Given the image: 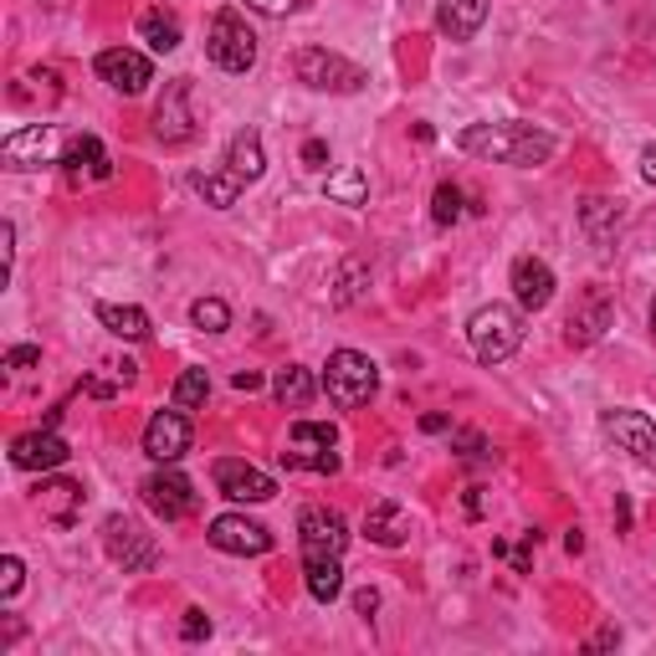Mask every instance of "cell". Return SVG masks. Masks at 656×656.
<instances>
[{"label": "cell", "instance_id": "cell-1", "mask_svg": "<svg viewBox=\"0 0 656 656\" xmlns=\"http://www.w3.org/2000/svg\"><path fill=\"white\" fill-rule=\"evenodd\" d=\"M456 149L487 164H513V170H534L554 154V134L534 123H472L456 134Z\"/></svg>", "mask_w": 656, "mask_h": 656}, {"label": "cell", "instance_id": "cell-2", "mask_svg": "<svg viewBox=\"0 0 656 656\" xmlns=\"http://www.w3.org/2000/svg\"><path fill=\"white\" fill-rule=\"evenodd\" d=\"M323 390H329V401H334L339 411L370 405L380 390V364L370 360V354H360V349H339V354H329V364H323Z\"/></svg>", "mask_w": 656, "mask_h": 656}, {"label": "cell", "instance_id": "cell-3", "mask_svg": "<svg viewBox=\"0 0 656 656\" xmlns=\"http://www.w3.org/2000/svg\"><path fill=\"white\" fill-rule=\"evenodd\" d=\"M467 339H472V354L483 364H503L523 344V319L508 303H487V309H477L467 319Z\"/></svg>", "mask_w": 656, "mask_h": 656}, {"label": "cell", "instance_id": "cell-4", "mask_svg": "<svg viewBox=\"0 0 656 656\" xmlns=\"http://www.w3.org/2000/svg\"><path fill=\"white\" fill-rule=\"evenodd\" d=\"M293 72L313 93H360L364 82H370V72H364L360 62H349V57L329 52V47H303V52L293 57Z\"/></svg>", "mask_w": 656, "mask_h": 656}, {"label": "cell", "instance_id": "cell-5", "mask_svg": "<svg viewBox=\"0 0 656 656\" xmlns=\"http://www.w3.org/2000/svg\"><path fill=\"white\" fill-rule=\"evenodd\" d=\"M103 549L123 575H144V569L160 564V544H154V534H149L139 518H129V513H113V518L103 523Z\"/></svg>", "mask_w": 656, "mask_h": 656}, {"label": "cell", "instance_id": "cell-6", "mask_svg": "<svg viewBox=\"0 0 656 656\" xmlns=\"http://www.w3.org/2000/svg\"><path fill=\"white\" fill-rule=\"evenodd\" d=\"M205 57L221 72H252L256 62V37L236 11H215L211 31H205Z\"/></svg>", "mask_w": 656, "mask_h": 656}, {"label": "cell", "instance_id": "cell-7", "mask_svg": "<svg viewBox=\"0 0 656 656\" xmlns=\"http://www.w3.org/2000/svg\"><path fill=\"white\" fill-rule=\"evenodd\" d=\"M339 431L329 421H297L287 431V452L282 467H303V472H339Z\"/></svg>", "mask_w": 656, "mask_h": 656}, {"label": "cell", "instance_id": "cell-8", "mask_svg": "<svg viewBox=\"0 0 656 656\" xmlns=\"http://www.w3.org/2000/svg\"><path fill=\"white\" fill-rule=\"evenodd\" d=\"M297 544H303V564L309 559H339L349 549V523L339 508H303L297 513Z\"/></svg>", "mask_w": 656, "mask_h": 656}, {"label": "cell", "instance_id": "cell-9", "mask_svg": "<svg viewBox=\"0 0 656 656\" xmlns=\"http://www.w3.org/2000/svg\"><path fill=\"white\" fill-rule=\"evenodd\" d=\"M205 538H211L221 554H236V559H256V554L272 549V528L268 523H256V518H246V513H221Z\"/></svg>", "mask_w": 656, "mask_h": 656}, {"label": "cell", "instance_id": "cell-10", "mask_svg": "<svg viewBox=\"0 0 656 656\" xmlns=\"http://www.w3.org/2000/svg\"><path fill=\"white\" fill-rule=\"evenodd\" d=\"M144 503H149V513H160L164 523H180V518H190V513L201 508V493H195L190 477H180L174 467H164L144 483Z\"/></svg>", "mask_w": 656, "mask_h": 656}, {"label": "cell", "instance_id": "cell-11", "mask_svg": "<svg viewBox=\"0 0 656 656\" xmlns=\"http://www.w3.org/2000/svg\"><path fill=\"white\" fill-rule=\"evenodd\" d=\"M98 78H103L113 93L139 98L149 82H154V68H149V57L134 52V47H108V52H98Z\"/></svg>", "mask_w": 656, "mask_h": 656}, {"label": "cell", "instance_id": "cell-12", "mask_svg": "<svg viewBox=\"0 0 656 656\" xmlns=\"http://www.w3.org/2000/svg\"><path fill=\"white\" fill-rule=\"evenodd\" d=\"M211 477L231 503H268V497H277V483H272L268 472L252 467V462H236V456H221L211 467Z\"/></svg>", "mask_w": 656, "mask_h": 656}, {"label": "cell", "instance_id": "cell-13", "mask_svg": "<svg viewBox=\"0 0 656 656\" xmlns=\"http://www.w3.org/2000/svg\"><path fill=\"white\" fill-rule=\"evenodd\" d=\"M601 431L620 446V452H630L636 462L656 467V426L646 421L642 411H605L601 415Z\"/></svg>", "mask_w": 656, "mask_h": 656}, {"label": "cell", "instance_id": "cell-14", "mask_svg": "<svg viewBox=\"0 0 656 656\" xmlns=\"http://www.w3.org/2000/svg\"><path fill=\"white\" fill-rule=\"evenodd\" d=\"M190 415L174 405V411H160L154 421L144 426V452L160 462V467H170V462H180V456L190 452Z\"/></svg>", "mask_w": 656, "mask_h": 656}, {"label": "cell", "instance_id": "cell-15", "mask_svg": "<svg viewBox=\"0 0 656 656\" xmlns=\"http://www.w3.org/2000/svg\"><path fill=\"white\" fill-rule=\"evenodd\" d=\"M0 160H6V170H37V164H52L57 160V129L52 123H27V129H16V134L0 144Z\"/></svg>", "mask_w": 656, "mask_h": 656}, {"label": "cell", "instance_id": "cell-16", "mask_svg": "<svg viewBox=\"0 0 656 656\" xmlns=\"http://www.w3.org/2000/svg\"><path fill=\"white\" fill-rule=\"evenodd\" d=\"M154 134H160V144H185L190 134H195V113H190V82L174 78L170 88H164L160 108H154Z\"/></svg>", "mask_w": 656, "mask_h": 656}, {"label": "cell", "instance_id": "cell-17", "mask_svg": "<svg viewBox=\"0 0 656 656\" xmlns=\"http://www.w3.org/2000/svg\"><path fill=\"white\" fill-rule=\"evenodd\" d=\"M68 456H72V446L62 442L52 426H47V431H27V436H16V442H11V462L21 472H52V467H62Z\"/></svg>", "mask_w": 656, "mask_h": 656}, {"label": "cell", "instance_id": "cell-18", "mask_svg": "<svg viewBox=\"0 0 656 656\" xmlns=\"http://www.w3.org/2000/svg\"><path fill=\"white\" fill-rule=\"evenodd\" d=\"M82 503H88V493H82V483H72V477H47V483L37 487V508L52 528H72V523L82 518Z\"/></svg>", "mask_w": 656, "mask_h": 656}, {"label": "cell", "instance_id": "cell-19", "mask_svg": "<svg viewBox=\"0 0 656 656\" xmlns=\"http://www.w3.org/2000/svg\"><path fill=\"white\" fill-rule=\"evenodd\" d=\"M513 297H518L523 313H544L554 303V272L549 262H538V256H518L513 262Z\"/></svg>", "mask_w": 656, "mask_h": 656}, {"label": "cell", "instance_id": "cell-20", "mask_svg": "<svg viewBox=\"0 0 656 656\" xmlns=\"http://www.w3.org/2000/svg\"><path fill=\"white\" fill-rule=\"evenodd\" d=\"M610 319H616V309H610V297H605V287H589L585 297H579V309L569 313V323H564V339L575 349L595 344V339L610 329Z\"/></svg>", "mask_w": 656, "mask_h": 656}, {"label": "cell", "instance_id": "cell-21", "mask_svg": "<svg viewBox=\"0 0 656 656\" xmlns=\"http://www.w3.org/2000/svg\"><path fill=\"white\" fill-rule=\"evenodd\" d=\"M493 0H436V31L452 41H472L483 31Z\"/></svg>", "mask_w": 656, "mask_h": 656}, {"label": "cell", "instance_id": "cell-22", "mask_svg": "<svg viewBox=\"0 0 656 656\" xmlns=\"http://www.w3.org/2000/svg\"><path fill=\"white\" fill-rule=\"evenodd\" d=\"M364 534L375 538L380 549H401L405 538H411V513H405L401 503L380 497V503H370V513H364Z\"/></svg>", "mask_w": 656, "mask_h": 656}, {"label": "cell", "instance_id": "cell-23", "mask_svg": "<svg viewBox=\"0 0 656 656\" xmlns=\"http://www.w3.org/2000/svg\"><path fill=\"white\" fill-rule=\"evenodd\" d=\"M62 164H68V180H108V174H113V160H108V149L98 144L93 134L72 139L68 154H62Z\"/></svg>", "mask_w": 656, "mask_h": 656}, {"label": "cell", "instance_id": "cell-24", "mask_svg": "<svg viewBox=\"0 0 656 656\" xmlns=\"http://www.w3.org/2000/svg\"><path fill=\"white\" fill-rule=\"evenodd\" d=\"M226 170H236L246 185H252V180H262V170H268V154H262V134H256V129H242V134L231 139Z\"/></svg>", "mask_w": 656, "mask_h": 656}, {"label": "cell", "instance_id": "cell-25", "mask_svg": "<svg viewBox=\"0 0 656 656\" xmlns=\"http://www.w3.org/2000/svg\"><path fill=\"white\" fill-rule=\"evenodd\" d=\"M57 98H62V78H57L52 68L27 72V78H16V88H11V103H41V108H52Z\"/></svg>", "mask_w": 656, "mask_h": 656}, {"label": "cell", "instance_id": "cell-26", "mask_svg": "<svg viewBox=\"0 0 656 656\" xmlns=\"http://www.w3.org/2000/svg\"><path fill=\"white\" fill-rule=\"evenodd\" d=\"M98 323H103L108 334H119V339H149V313L144 309H134V303H103V309H98Z\"/></svg>", "mask_w": 656, "mask_h": 656}, {"label": "cell", "instance_id": "cell-27", "mask_svg": "<svg viewBox=\"0 0 656 656\" xmlns=\"http://www.w3.org/2000/svg\"><path fill=\"white\" fill-rule=\"evenodd\" d=\"M303 575H309V595L319 605H334L339 595H344V569H339V559H309Z\"/></svg>", "mask_w": 656, "mask_h": 656}, {"label": "cell", "instance_id": "cell-28", "mask_svg": "<svg viewBox=\"0 0 656 656\" xmlns=\"http://www.w3.org/2000/svg\"><path fill=\"white\" fill-rule=\"evenodd\" d=\"M272 395H277L282 405H309L313 395H319V385H313V375L303 364H287V370H277V380H272Z\"/></svg>", "mask_w": 656, "mask_h": 656}, {"label": "cell", "instance_id": "cell-29", "mask_svg": "<svg viewBox=\"0 0 656 656\" xmlns=\"http://www.w3.org/2000/svg\"><path fill=\"white\" fill-rule=\"evenodd\" d=\"M139 37H144L154 52H174V47H180V21H174L170 11H160V6H154V11L139 16Z\"/></svg>", "mask_w": 656, "mask_h": 656}, {"label": "cell", "instance_id": "cell-30", "mask_svg": "<svg viewBox=\"0 0 656 656\" xmlns=\"http://www.w3.org/2000/svg\"><path fill=\"white\" fill-rule=\"evenodd\" d=\"M242 174L226 170V174H195V190L205 195V205H215V211H226V205H236V195H242Z\"/></svg>", "mask_w": 656, "mask_h": 656}, {"label": "cell", "instance_id": "cell-31", "mask_svg": "<svg viewBox=\"0 0 656 656\" xmlns=\"http://www.w3.org/2000/svg\"><path fill=\"white\" fill-rule=\"evenodd\" d=\"M205 395H211V375H205V370H185V375L174 380V405H180V411L205 405Z\"/></svg>", "mask_w": 656, "mask_h": 656}, {"label": "cell", "instance_id": "cell-32", "mask_svg": "<svg viewBox=\"0 0 656 656\" xmlns=\"http://www.w3.org/2000/svg\"><path fill=\"white\" fill-rule=\"evenodd\" d=\"M585 231L595 236V242H610V236H616V205L601 201V195H589L585 201Z\"/></svg>", "mask_w": 656, "mask_h": 656}, {"label": "cell", "instance_id": "cell-33", "mask_svg": "<svg viewBox=\"0 0 656 656\" xmlns=\"http://www.w3.org/2000/svg\"><path fill=\"white\" fill-rule=\"evenodd\" d=\"M190 319H195V329H205V334H226L231 329V309L221 303V297H195Z\"/></svg>", "mask_w": 656, "mask_h": 656}, {"label": "cell", "instance_id": "cell-34", "mask_svg": "<svg viewBox=\"0 0 656 656\" xmlns=\"http://www.w3.org/2000/svg\"><path fill=\"white\" fill-rule=\"evenodd\" d=\"M364 282H370V268H364L360 256H349L344 272H339V287H334V303L344 309V303H354V297L364 293Z\"/></svg>", "mask_w": 656, "mask_h": 656}, {"label": "cell", "instance_id": "cell-35", "mask_svg": "<svg viewBox=\"0 0 656 656\" xmlns=\"http://www.w3.org/2000/svg\"><path fill=\"white\" fill-rule=\"evenodd\" d=\"M329 195L334 201H344V205H364V174L360 170H339V174H329Z\"/></svg>", "mask_w": 656, "mask_h": 656}, {"label": "cell", "instance_id": "cell-36", "mask_svg": "<svg viewBox=\"0 0 656 656\" xmlns=\"http://www.w3.org/2000/svg\"><path fill=\"white\" fill-rule=\"evenodd\" d=\"M431 215H436V226H452L456 215H462V190H456V185H436V201H431Z\"/></svg>", "mask_w": 656, "mask_h": 656}, {"label": "cell", "instance_id": "cell-37", "mask_svg": "<svg viewBox=\"0 0 656 656\" xmlns=\"http://www.w3.org/2000/svg\"><path fill=\"white\" fill-rule=\"evenodd\" d=\"M21 575H27V564L16 559V554H6V559H0V595H6V601L21 589Z\"/></svg>", "mask_w": 656, "mask_h": 656}, {"label": "cell", "instance_id": "cell-38", "mask_svg": "<svg viewBox=\"0 0 656 656\" xmlns=\"http://www.w3.org/2000/svg\"><path fill=\"white\" fill-rule=\"evenodd\" d=\"M180 636H185V642H205V636H211V616H205V610H185Z\"/></svg>", "mask_w": 656, "mask_h": 656}, {"label": "cell", "instance_id": "cell-39", "mask_svg": "<svg viewBox=\"0 0 656 656\" xmlns=\"http://www.w3.org/2000/svg\"><path fill=\"white\" fill-rule=\"evenodd\" d=\"M31 364H41V349H31V344H16L6 354V370H31Z\"/></svg>", "mask_w": 656, "mask_h": 656}, {"label": "cell", "instance_id": "cell-40", "mask_svg": "<svg viewBox=\"0 0 656 656\" xmlns=\"http://www.w3.org/2000/svg\"><path fill=\"white\" fill-rule=\"evenodd\" d=\"M303 164H309V170H323V164H329V144H323V139H309V144H303Z\"/></svg>", "mask_w": 656, "mask_h": 656}, {"label": "cell", "instance_id": "cell-41", "mask_svg": "<svg viewBox=\"0 0 656 656\" xmlns=\"http://www.w3.org/2000/svg\"><path fill=\"white\" fill-rule=\"evenodd\" d=\"M252 11H262V16H287L297 6V0H246Z\"/></svg>", "mask_w": 656, "mask_h": 656}, {"label": "cell", "instance_id": "cell-42", "mask_svg": "<svg viewBox=\"0 0 656 656\" xmlns=\"http://www.w3.org/2000/svg\"><path fill=\"white\" fill-rule=\"evenodd\" d=\"M354 610H360V616H375V610H380V595H375V589H360V595H354Z\"/></svg>", "mask_w": 656, "mask_h": 656}, {"label": "cell", "instance_id": "cell-43", "mask_svg": "<svg viewBox=\"0 0 656 656\" xmlns=\"http://www.w3.org/2000/svg\"><path fill=\"white\" fill-rule=\"evenodd\" d=\"M231 385L252 395V390H262V375H256V370H236V375H231Z\"/></svg>", "mask_w": 656, "mask_h": 656}, {"label": "cell", "instance_id": "cell-44", "mask_svg": "<svg viewBox=\"0 0 656 656\" xmlns=\"http://www.w3.org/2000/svg\"><path fill=\"white\" fill-rule=\"evenodd\" d=\"M605 646H620V630H616V626L595 630V642H589V652H605Z\"/></svg>", "mask_w": 656, "mask_h": 656}, {"label": "cell", "instance_id": "cell-45", "mask_svg": "<svg viewBox=\"0 0 656 656\" xmlns=\"http://www.w3.org/2000/svg\"><path fill=\"white\" fill-rule=\"evenodd\" d=\"M0 246H6V268H11V256H16V226H11V221L0 226Z\"/></svg>", "mask_w": 656, "mask_h": 656}, {"label": "cell", "instance_id": "cell-46", "mask_svg": "<svg viewBox=\"0 0 656 656\" xmlns=\"http://www.w3.org/2000/svg\"><path fill=\"white\" fill-rule=\"evenodd\" d=\"M642 174H646V180H652V185H656V144L642 154Z\"/></svg>", "mask_w": 656, "mask_h": 656}, {"label": "cell", "instance_id": "cell-47", "mask_svg": "<svg viewBox=\"0 0 656 656\" xmlns=\"http://www.w3.org/2000/svg\"><path fill=\"white\" fill-rule=\"evenodd\" d=\"M446 426H452L446 415H421V431H446Z\"/></svg>", "mask_w": 656, "mask_h": 656}, {"label": "cell", "instance_id": "cell-48", "mask_svg": "<svg viewBox=\"0 0 656 656\" xmlns=\"http://www.w3.org/2000/svg\"><path fill=\"white\" fill-rule=\"evenodd\" d=\"M564 549H569V554H579V549H585V534H579V528H569V538H564Z\"/></svg>", "mask_w": 656, "mask_h": 656}, {"label": "cell", "instance_id": "cell-49", "mask_svg": "<svg viewBox=\"0 0 656 656\" xmlns=\"http://www.w3.org/2000/svg\"><path fill=\"white\" fill-rule=\"evenodd\" d=\"M652 339H656V303H652Z\"/></svg>", "mask_w": 656, "mask_h": 656}]
</instances>
